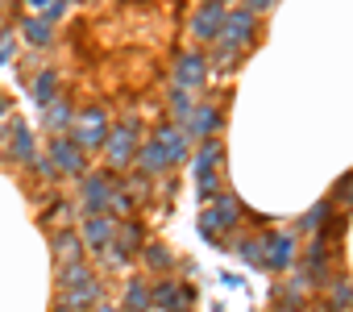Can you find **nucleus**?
Segmentation results:
<instances>
[{"label":"nucleus","instance_id":"nucleus-24","mask_svg":"<svg viewBox=\"0 0 353 312\" xmlns=\"http://www.w3.org/2000/svg\"><path fill=\"white\" fill-rule=\"evenodd\" d=\"M54 254L63 258V262H79L83 258V242H79V233H54Z\"/></svg>","mask_w":353,"mask_h":312},{"label":"nucleus","instance_id":"nucleus-28","mask_svg":"<svg viewBox=\"0 0 353 312\" xmlns=\"http://www.w3.org/2000/svg\"><path fill=\"white\" fill-rule=\"evenodd\" d=\"M141 258H145L150 271H166V266L174 262V254H170L162 242H145V246H141Z\"/></svg>","mask_w":353,"mask_h":312},{"label":"nucleus","instance_id":"nucleus-20","mask_svg":"<svg viewBox=\"0 0 353 312\" xmlns=\"http://www.w3.org/2000/svg\"><path fill=\"white\" fill-rule=\"evenodd\" d=\"M21 38H26L34 50H46V46H54V26L42 21V17H26V21H21Z\"/></svg>","mask_w":353,"mask_h":312},{"label":"nucleus","instance_id":"nucleus-17","mask_svg":"<svg viewBox=\"0 0 353 312\" xmlns=\"http://www.w3.org/2000/svg\"><path fill=\"white\" fill-rule=\"evenodd\" d=\"M9 159H13V163H21V167L38 159V137L30 133V125H26V121H17V129H13V142H9Z\"/></svg>","mask_w":353,"mask_h":312},{"label":"nucleus","instance_id":"nucleus-4","mask_svg":"<svg viewBox=\"0 0 353 312\" xmlns=\"http://www.w3.org/2000/svg\"><path fill=\"white\" fill-rule=\"evenodd\" d=\"M225 159V146L216 142V137H208L204 146H200V154H196V196L208 204L212 196H216V163Z\"/></svg>","mask_w":353,"mask_h":312},{"label":"nucleus","instance_id":"nucleus-12","mask_svg":"<svg viewBox=\"0 0 353 312\" xmlns=\"http://www.w3.org/2000/svg\"><path fill=\"white\" fill-rule=\"evenodd\" d=\"M145 246V229L137 225V221H121L117 225V233H112V246H108V254L117 258V262H125L129 254H137Z\"/></svg>","mask_w":353,"mask_h":312},{"label":"nucleus","instance_id":"nucleus-35","mask_svg":"<svg viewBox=\"0 0 353 312\" xmlns=\"http://www.w3.org/2000/svg\"><path fill=\"white\" fill-rule=\"evenodd\" d=\"M349 196H353V179H345V184L336 188V200H349Z\"/></svg>","mask_w":353,"mask_h":312},{"label":"nucleus","instance_id":"nucleus-32","mask_svg":"<svg viewBox=\"0 0 353 312\" xmlns=\"http://www.w3.org/2000/svg\"><path fill=\"white\" fill-rule=\"evenodd\" d=\"M13 50H17V38L13 34H0V67L13 63Z\"/></svg>","mask_w":353,"mask_h":312},{"label":"nucleus","instance_id":"nucleus-29","mask_svg":"<svg viewBox=\"0 0 353 312\" xmlns=\"http://www.w3.org/2000/svg\"><path fill=\"white\" fill-rule=\"evenodd\" d=\"M324 262H328V246L324 242H312V250L303 258V275L307 279H324Z\"/></svg>","mask_w":353,"mask_h":312},{"label":"nucleus","instance_id":"nucleus-16","mask_svg":"<svg viewBox=\"0 0 353 312\" xmlns=\"http://www.w3.org/2000/svg\"><path fill=\"white\" fill-rule=\"evenodd\" d=\"M216 129H221V108L216 104H196V113H192V121H188V137H216Z\"/></svg>","mask_w":353,"mask_h":312},{"label":"nucleus","instance_id":"nucleus-2","mask_svg":"<svg viewBox=\"0 0 353 312\" xmlns=\"http://www.w3.org/2000/svg\"><path fill=\"white\" fill-rule=\"evenodd\" d=\"M104 150H108V163L121 171V167H129L133 159H137V150H141V125L129 117V121H121V125H112L108 129V142H104Z\"/></svg>","mask_w":353,"mask_h":312},{"label":"nucleus","instance_id":"nucleus-31","mask_svg":"<svg viewBox=\"0 0 353 312\" xmlns=\"http://www.w3.org/2000/svg\"><path fill=\"white\" fill-rule=\"evenodd\" d=\"M237 254L245 266H262V237H237Z\"/></svg>","mask_w":353,"mask_h":312},{"label":"nucleus","instance_id":"nucleus-6","mask_svg":"<svg viewBox=\"0 0 353 312\" xmlns=\"http://www.w3.org/2000/svg\"><path fill=\"white\" fill-rule=\"evenodd\" d=\"M46 159L54 163L59 175H71V179H83L88 175V154L71 137H50V154H46Z\"/></svg>","mask_w":353,"mask_h":312},{"label":"nucleus","instance_id":"nucleus-9","mask_svg":"<svg viewBox=\"0 0 353 312\" xmlns=\"http://www.w3.org/2000/svg\"><path fill=\"white\" fill-rule=\"evenodd\" d=\"M291 262H295V237L291 233H270V237H262V266L266 271H291Z\"/></svg>","mask_w":353,"mask_h":312},{"label":"nucleus","instance_id":"nucleus-10","mask_svg":"<svg viewBox=\"0 0 353 312\" xmlns=\"http://www.w3.org/2000/svg\"><path fill=\"white\" fill-rule=\"evenodd\" d=\"M225 5H216V0H212V5H200L196 9V17H192V38L196 42H216V34H221V26H225Z\"/></svg>","mask_w":353,"mask_h":312},{"label":"nucleus","instance_id":"nucleus-8","mask_svg":"<svg viewBox=\"0 0 353 312\" xmlns=\"http://www.w3.org/2000/svg\"><path fill=\"white\" fill-rule=\"evenodd\" d=\"M192 304H196V287H174L170 279L150 287V308H162V312H192Z\"/></svg>","mask_w":353,"mask_h":312},{"label":"nucleus","instance_id":"nucleus-34","mask_svg":"<svg viewBox=\"0 0 353 312\" xmlns=\"http://www.w3.org/2000/svg\"><path fill=\"white\" fill-rule=\"evenodd\" d=\"M324 208H328V204H320L316 213H307V221H303V229H316V225H320V217H324Z\"/></svg>","mask_w":353,"mask_h":312},{"label":"nucleus","instance_id":"nucleus-15","mask_svg":"<svg viewBox=\"0 0 353 312\" xmlns=\"http://www.w3.org/2000/svg\"><path fill=\"white\" fill-rule=\"evenodd\" d=\"M133 163H137V175H141V179H158V175L170 167V163H166V154H162V146H158L154 137L141 142V150H137V159H133Z\"/></svg>","mask_w":353,"mask_h":312},{"label":"nucleus","instance_id":"nucleus-19","mask_svg":"<svg viewBox=\"0 0 353 312\" xmlns=\"http://www.w3.org/2000/svg\"><path fill=\"white\" fill-rule=\"evenodd\" d=\"M237 213H241V208H237V200H233V196H221L212 208H204V217L212 221V229H216L221 237H225V233L237 225Z\"/></svg>","mask_w":353,"mask_h":312},{"label":"nucleus","instance_id":"nucleus-5","mask_svg":"<svg viewBox=\"0 0 353 312\" xmlns=\"http://www.w3.org/2000/svg\"><path fill=\"white\" fill-rule=\"evenodd\" d=\"M112 188H117V179H112V171H96V175H83L79 179V204H83V213L88 217H108V196H112Z\"/></svg>","mask_w":353,"mask_h":312},{"label":"nucleus","instance_id":"nucleus-27","mask_svg":"<svg viewBox=\"0 0 353 312\" xmlns=\"http://www.w3.org/2000/svg\"><path fill=\"white\" fill-rule=\"evenodd\" d=\"M328 308H332V312L353 308V283H349V279H332V283H328Z\"/></svg>","mask_w":353,"mask_h":312},{"label":"nucleus","instance_id":"nucleus-7","mask_svg":"<svg viewBox=\"0 0 353 312\" xmlns=\"http://www.w3.org/2000/svg\"><path fill=\"white\" fill-rule=\"evenodd\" d=\"M204 79H208V59H204L200 50H188V55L174 59V84H170V88L196 92V88H204Z\"/></svg>","mask_w":353,"mask_h":312},{"label":"nucleus","instance_id":"nucleus-21","mask_svg":"<svg viewBox=\"0 0 353 312\" xmlns=\"http://www.w3.org/2000/svg\"><path fill=\"white\" fill-rule=\"evenodd\" d=\"M71 125H75V108H71V100H54L50 108H46V129L50 133H59V137H67L71 133Z\"/></svg>","mask_w":353,"mask_h":312},{"label":"nucleus","instance_id":"nucleus-33","mask_svg":"<svg viewBox=\"0 0 353 312\" xmlns=\"http://www.w3.org/2000/svg\"><path fill=\"white\" fill-rule=\"evenodd\" d=\"M212 67H237V55H233V50H225V46H221V50H216V55H212V59H208V71H212Z\"/></svg>","mask_w":353,"mask_h":312},{"label":"nucleus","instance_id":"nucleus-3","mask_svg":"<svg viewBox=\"0 0 353 312\" xmlns=\"http://www.w3.org/2000/svg\"><path fill=\"white\" fill-rule=\"evenodd\" d=\"M254 38H258V17H250L245 9H229V13H225V26H221V34H216V42H221L225 50L241 55V50L254 46Z\"/></svg>","mask_w":353,"mask_h":312},{"label":"nucleus","instance_id":"nucleus-18","mask_svg":"<svg viewBox=\"0 0 353 312\" xmlns=\"http://www.w3.org/2000/svg\"><path fill=\"white\" fill-rule=\"evenodd\" d=\"M30 92H34V104H38V108H50V104L59 100V71H54V67H42V71L34 75Z\"/></svg>","mask_w":353,"mask_h":312},{"label":"nucleus","instance_id":"nucleus-14","mask_svg":"<svg viewBox=\"0 0 353 312\" xmlns=\"http://www.w3.org/2000/svg\"><path fill=\"white\" fill-rule=\"evenodd\" d=\"M154 142L162 146V154H166V163L174 167V163H183L188 159V150H192V137L179 129V125H162L158 133H154Z\"/></svg>","mask_w":353,"mask_h":312},{"label":"nucleus","instance_id":"nucleus-11","mask_svg":"<svg viewBox=\"0 0 353 312\" xmlns=\"http://www.w3.org/2000/svg\"><path fill=\"white\" fill-rule=\"evenodd\" d=\"M112 233H117V221L112 217H83V225H79V242H83V250H108L112 246Z\"/></svg>","mask_w":353,"mask_h":312},{"label":"nucleus","instance_id":"nucleus-37","mask_svg":"<svg viewBox=\"0 0 353 312\" xmlns=\"http://www.w3.org/2000/svg\"><path fill=\"white\" fill-rule=\"evenodd\" d=\"M5 113H9V100H5V96H0V121H5Z\"/></svg>","mask_w":353,"mask_h":312},{"label":"nucleus","instance_id":"nucleus-23","mask_svg":"<svg viewBox=\"0 0 353 312\" xmlns=\"http://www.w3.org/2000/svg\"><path fill=\"white\" fill-rule=\"evenodd\" d=\"M125 312H150V283L145 279H129V287H125Z\"/></svg>","mask_w":353,"mask_h":312},{"label":"nucleus","instance_id":"nucleus-36","mask_svg":"<svg viewBox=\"0 0 353 312\" xmlns=\"http://www.w3.org/2000/svg\"><path fill=\"white\" fill-rule=\"evenodd\" d=\"M92 312H117V304H104V300H100V304H96Z\"/></svg>","mask_w":353,"mask_h":312},{"label":"nucleus","instance_id":"nucleus-13","mask_svg":"<svg viewBox=\"0 0 353 312\" xmlns=\"http://www.w3.org/2000/svg\"><path fill=\"white\" fill-rule=\"evenodd\" d=\"M100 300H104V295H100V283L92 279V283L67 287V291L59 295V312H92V308H96Z\"/></svg>","mask_w":353,"mask_h":312},{"label":"nucleus","instance_id":"nucleus-26","mask_svg":"<svg viewBox=\"0 0 353 312\" xmlns=\"http://www.w3.org/2000/svg\"><path fill=\"white\" fill-rule=\"evenodd\" d=\"M59 283H63V291H67V287H79V283H92V266H88L83 258H79V262H63Z\"/></svg>","mask_w":353,"mask_h":312},{"label":"nucleus","instance_id":"nucleus-22","mask_svg":"<svg viewBox=\"0 0 353 312\" xmlns=\"http://www.w3.org/2000/svg\"><path fill=\"white\" fill-rule=\"evenodd\" d=\"M192 113H196V92H183V88H170V117H174V125H179V129H188Z\"/></svg>","mask_w":353,"mask_h":312},{"label":"nucleus","instance_id":"nucleus-30","mask_svg":"<svg viewBox=\"0 0 353 312\" xmlns=\"http://www.w3.org/2000/svg\"><path fill=\"white\" fill-rule=\"evenodd\" d=\"M30 13L54 26V21H63V17H67V5H63V0H30Z\"/></svg>","mask_w":353,"mask_h":312},{"label":"nucleus","instance_id":"nucleus-1","mask_svg":"<svg viewBox=\"0 0 353 312\" xmlns=\"http://www.w3.org/2000/svg\"><path fill=\"white\" fill-rule=\"evenodd\" d=\"M108 129H112V121H108V113L100 108V104H92V108H83V113H75V125H71V142L83 150V154H92V150H104V142H108Z\"/></svg>","mask_w":353,"mask_h":312},{"label":"nucleus","instance_id":"nucleus-25","mask_svg":"<svg viewBox=\"0 0 353 312\" xmlns=\"http://www.w3.org/2000/svg\"><path fill=\"white\" fill-rule=\"evenodd\" d=\"M129 208H133V192L117 184V188H112V196H108V217L121 225V221H129Z\"/></svg>","mask_w":353,"mask_h":312}]
</instances>
